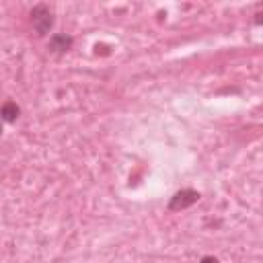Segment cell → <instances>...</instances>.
I'll return each instance as SVG.
<instances>
[{"label":"cell","instance_id":"cell-1","mask_svg":"<svg viewBox=\"0 0 263 263\" xmlns=\"http://www.w3.org/2000/svg\"><path fill=\"white\" fill-rule=\"evenodd\" d=\"M31 21H33V27L39 35H46L51 25H54V13L48 4H37L31 11Z\"/></svg>","mask_w":263,"mask_h":263},{"label":"cell","instance_id":"cell-2","mask_svg":"<svg viewBox=\"0 0 263 263\" xmlns=\"http://www.w3.org/2000/svg\"><path fill=\"white\" fill-rule=\"evenodd\" d=\"M197 199H199L197 191H194V189H183V191H179V194L173 196L169 208H171V210H185V208H189V206H194Z\"/></svg>","mask_w":263,"mask_h":263},{"label":"cell","instance_id":"cell-3","mask_svg":"<svg viewBox=\"0 0 263 263\" xmlns=\"http://www.w3.org/2000/svg\"><path fill=\"white\" fill-rule=\"evenodd\" d=\"M70 46H72V39L66 37V35H54L49 41V48L54 51H66Z\"/></svg>","mask_w":263,"mask_h":263},{"label":"cell","instance_id":"cell-4","mask_svg":"<svg viewBox=\"0 0 263 263\" xmlns=\"http://www.w3.org/2000/svg\"><path fill=\"white\" fill-rule=\"evenodd\" d=\"M2 117H4V121H15L16 117H19V107H16V103H13V101L4 103V107H2Z\"/></svg>","mask_w":263,"mask_h":263},{"label":"cell","instance_id":"cell-5","mask_svg":"<svg viewBox=\"0 0 263 263\" xmlns=\"http://www.w3.org/2000/svg\"><path fill=\"white\" fill-rule=\"evenodd\" d=\"M199 263H218V259H216V257H204Z\"/></svg>","mask_w":263,"mask_h":263}]
</instances>
